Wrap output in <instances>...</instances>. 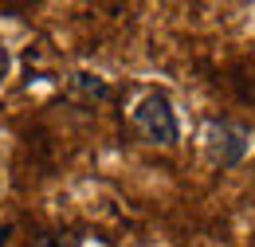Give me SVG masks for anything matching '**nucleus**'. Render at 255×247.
Returning <instances> with one entry per match:
<instances>
[{
  "mask_svg": "<svg viewBox=\"0 0 255 247\" xmlns=\"http://www.w3.org/2000/svg\"><path fill=\"white\" fill-rule=\"evenodd\" d=\"M129 122H133V133H137L145 145L169 149V145L181 141V122H177V114H173V102L161 91L141 94V98L133 102V110H129Z\"/></svg>",
  "mask_w": 255,
  "mask_h": 247,
  "instance_id": "f257e3e1",
  "label": "nucleus"
},
{
  "mask_svg": "<svg viewBox=\"0 0 255 247\" xmlns=\"http://www.w3.org/2000/svg\"><path fill=\"white\" fill-rule=\"evenodd\" d=\"M252 149V133L236 122H224V118H212L204 125V153L212 165L220 169H236Z\"/></svg>",
  "mask_w": 255,
  "mask_h": 247,
  "instance_id": "f03ea898",
  "label": "nucleus"
},
{
  "mask_svg": "<svg viewBox=\"0 0 255 247\" xmlns=\"http://www.w3.org/2000/svg\"><path fill=\"white\" fill-rule=\"evenodd\" d=\"M67 94L75 98V102H106L110 98V87H106V79H98V75H71V83H67Z\"/></svg>",
  "mask_w": 255,
  "mask_h": 247,
  "instance_id": "7ed1b4c3",
  "label": "nucleus"
},
{
  "mask_svg": "<svg viewBox=\"0 0 255 247\" xmlns=\"http://www.w3.org/2000/svg\"><path fill=\"white\" fill-rule=\"evenodd\" d=\"M32 247H79L75 236H63V232H55V236H43V240H35Z\"/></svg>",
  "mask_w": 255,
  "mask_h": 247,
  "instance_id": "20e7f679",
  "label": "nucleus"
},
{
  "mask_svg": "<svg viewBox=\"0 0 255 247\" xmlns=\"http://www.w3.org/2000/svg\"><path fill=\"white\" fill-rule=\"evenodd\" d=\"M8 67H12V55H8V47L0 43V83L8 79Z\"/></svg>",
  "mask_w": 255,
  "mask_h": 247,
  "instance_id": "39448f33",
  "label": "nucleus"
}]
</instances>
